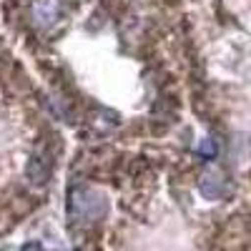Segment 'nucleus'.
<instances>
[{
	"mask_svg": "<svg viewBox=\"0 0 251 251\" xmlns=\"http://www.w3.org/2000/svg\"><path fill=\"white\" fill-rule=\"evenodd\" d=\"M71 211L80 221H93V219L106 214V201H103V196H98L93 191H80L78 188V191H73Z\"/></svg>",
	"mask_w": 251,
	"mask_h": 251,
	"instance_id": "obj_1",
	"label": "nucleus"
},
{
	"mask_svg": "<svg viewBox=\"0 0 251 251\" xmlns=\"http://www.w3.org/2000/svg\"><path fill=\"white\" fill-rule=\"evenodd\" d=\"M201 194L206 199H219L224 194V181H221V176L216 171L203 174V178H201Z\"/></svg>",
	"mask_w": 251,
	"mask_h": 251,
	"instance_id": "obj_2",
	"label": "nucleus"
},
{
	"mask_svg": "<svg viewBox=\"0 0 251 251\" xmlns=\"http://www.w3.org/2000/svg\"><path fill=\"white\" fill-rule=\"evenodd\" d=\"M199 153L203 156V158H214L216 156V143L208 138V141H203L201 146H199Z\"/></svg>",
	"mask_w": 251,
	"mask_h": 251,
	"instance_id": "obj_4",
	"label": "nucleus"
},
{
	"mask_svg": "<svg viewBox=\"0 0 251 251\" xmlns=\"http://www.w3.org/2000/svg\"><path fill=\"white\" fill-rule=\"evenodd\" d=\"M58 15V5L53 3V0H43V3L35 5V18L40 20V23H53Z\"/></svg>",
	"mask_w": 251,
	"mask_h": 251,
	"instance_id": "obj_3",
	"label": "nucleus"
}]
</instances>
